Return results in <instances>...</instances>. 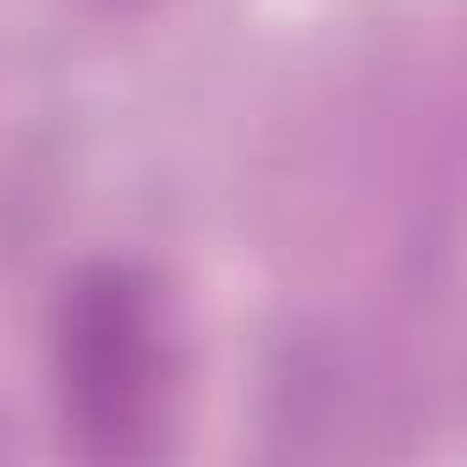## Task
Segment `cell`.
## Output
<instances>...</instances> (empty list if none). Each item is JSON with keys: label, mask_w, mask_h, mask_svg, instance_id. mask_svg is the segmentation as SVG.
Wrapping results in <instances>:
<instances>
[{"label": "cell", "mask_w": 467, "mask_h": 467, "mask_svg": "<svg viewBox=\"0 0 467 467\" xmlns=\"http://www.w3.org/2000/svg\"><path fill=\"white\" fill-rule=\"evenodd\" d=\"M56 401L83 462H154L176 418L165 297L127 265H88L56 308Z\"/></svg>", "instance_id": "obj_1"}]
</instances>
